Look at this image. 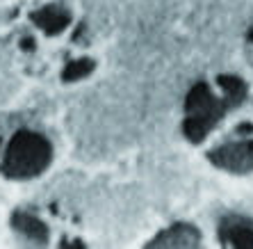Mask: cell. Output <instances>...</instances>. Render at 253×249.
Listing matches in <instances>:
<instances>
[{"label": "cell", "instance_id": "6da1fadb", "mask_svg": "<svg viewBox=\"0 0 253 249\" xmlns=\"http://www.w3.org/2000/svg\"><path fill=\"white\" fill-rule=\"evenodd\" d=\"M226 243L228 245H237V247H253V226L249 222L242 220H233L226 224L224 229Z\"/></svg>", "mask_w": 253, "mask_h": 249}, {"label": "cell", "instance_id": "7a4b0ae2", "mask_svg": "<svg viewBox=\"0 0 253 249\" xmlns=\"http://www.w3.org/2000/svg\"><path fill=\"white\" fill-rule=\"evenodd\" d=\"M219 158H221V165H228V167H233V169H244L242 160L253 162V149L247 147V144H242L240 149L228 147L219 153Z\"/></svg>", "mask_w": 253, "mask_h": 249}]
</instances>
